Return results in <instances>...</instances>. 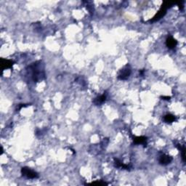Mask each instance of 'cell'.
I'll list each match as a JSON object with an SVG mask.
<instances>
[{
	"instance_id": "ba28073f",
	"label": "cell",
	"mask_w": 186,
	"mask_h": 186,
	"mask_svg": "<svg viewBox=\"0 0 186 186\" xmlns=\"http://www.w3.org/2000/svg\"><path fill=\"white\" fill-rule=\"evenodd\" d=\"M106 98H107L106 94H103V95H100V96L97 97V98H95V99H94V100L93 101V104L95 105V106H101L102 104H103V103L106 102Z\"/></svg>"
},
{
	"instance_id": "9a60e30c",
	"label": "cell",
	"mask_w": 186,
	"mask_h": 186,
	"mask_svg": "<svg viewBox=\"0 0 186 186\" xmlns=\"http://www.w3.org/2000/svg\"><path fill=\"white\" fill-rule=\"evenodd\" d=\"M161 98H162V100H170V97L169 96H162L161 97Z\"/></svg>"
},
{
	"instance_id": "9c48e42d",
	"label": "cell",
	"mask_w": 186,
	"mask_h": 186,
	"mask_svg": "<svg viewBox=\"0 0 186 186\" xmlns=\"http://www.w3.org/2000/svg\"><path fill=\"white\" fill-rule=\"evenodd\" d=\"M166 45L169 49H174L177 45V41L172 37H169L166 40Z\"/></svg>"
},
{
	"instance_id": "6da1fadb",
	"label": "cell",
	"mask_w": 186,
	"mask_h": 186,
	"mask_svg": "<svg viewBox=\"0 0 186 186\" xmlns=\"http://www.w3.org/2000/svg\"><path fill=\"white\" fill-rule=\"evenodd\" d=\"M44 64L39 60L31 64L27 68V71L30 74L31 79L34 82H40L45 79Z\"/></svg>"
},
{
	"instance_id": "8fae6325",
	"label": "cell",
	"mask_w": 186,
	"mask_h": 186,
	"mask_svg": "<svg viewBox=\"0 0 186 186\" xmlns=\"http://www.w3.org/2000/svg\"><path fill=\"white\" fill-rule=\"evenodd\" d=\"M164 121H165L166 123H167V124H171V123L176 121V117L174 115L169 113V114L165 115V116H164Z\"/></svg>"
},
{
	"instance_id": "7a4b0ae2",
	"label": "cell",
	"mask_w": 186,
	"mask_h": 186,
	"mask_svg": "<svg viewBox=\"0 0 186 186\" xmlns=\"http://www.w3.org/2000/svg\"><path fill=\"white\" fill-rule=\"evenodd\" d=\"M132 73V69L129 64L126 65L120 70L118 75V79L120 80H126L130 76Z\"/></svg>"
},
{
	"instance_id": "8992f818",
	"label": "cell",
	"mask_w": 186,
	"mask_h": 186,
	"mask_svg": "<svg viewBox=\"0 0 186 186\" xmlns=\"http://www.w3.org/2000/svg\"><path fill=\"white\" fill-rule=\"evenodd\" d=\"M148 138L145 136L140 137H133V142L136 145H143L144 146H146L147 145Z\"/></svg>"
},
{
	"instance_id": "7c38bea8",
	"label": "cell",
	"mask_w": 186,
	"mask_h": 186,
	"mask_svg": "<svg viewBox=\"0 0 186 186\" xmlns=\"http://www.w3.org/2000/svg\"><path fill=\"white\" fill-rule=\"evenodd\" d=\"M176 147L180 151L181 154H182V159L184 163L185 162V146H181L180 144L176 145Z\"/></svg>"
},
{
	"instance_id": "52a82bcc",
	"label": "cell",
	"mask_w": 186,
	"mask_h": 186,
	"mask_svg": "<svg viewBox=\"0 0 186 186\" xmlns=\"http://www.w3.org/2000/svg\"><path fill=\"white\" fill-rule=\"evenodd\" d=\"M13 63H14V62L12 61V60H6V59H4V58H1V70L4 71V70H5V69L11 68L12 67Z\"/></svg>"
},
{
	"instance_id": "5bb4252c",
	"label": "cell",
	"mask_w": 186,
	"mask_h": 186,
	"mask_svg": "<svg viewBox=\"0 0 186 186\" xmlns=\"http://www.w3.org/2000/svg\"><path fill=\"white\" fill-rule=\"evenodd\" d=\"M184 1H177V2H176V4H177L179 7V8H180V10L181 11L183 10L184 9Z\"/></svg>"
},
{
	"instance_id": "30bf717a",
	"label": "cell",
	"mask_w": 186,
	"mask_h": 186,
	"mask_svg": "<svg viewBox=\"0 0 186 186\" xmlns=\"http://www.w3.org/2000/svg\"><path fill=\"white\" fill-rule=\"evenodd\" d=\"M114 165L116 168H119V169H126V170H129V169H131V166L124 164L122 161L117 159H114Z\"/></svg>"
},
{
	"instance_id": "3957f363",
	"label": "cell",
	"mask_w": 186,
	"mask_h": 186,
	"mask_svg": "<svg viewBox=\"0 0 186 186\" xmlns=\"http://www.w3.org/2000/svg\"><path fill=\"white\" fill-rule=\"evenodd\" d=\"M21 174L27 179H37L39 177V174L37 172L26 167H23L21 169Z\"/></svg>"
},
{
	"instance_id": "4fadbf2b",
	"label": "cell",
	"mask_w": 186,
	"mask_h": 186,
	"mask_svg": "<svg viewBox=\"0 0 186 186\" xmlns=\"http://www.w3.org/2000/svg\"><path fill=\"white\" fill-rule=\"evenodd\" d=\"M108 183H106V182H103V181H96V182H92L91 185H107Z\"/></svg>"
},
{
	"instance_id": "277c9868",
	"label": "cell",
	"mask_w": 186,
	"mask_h": 186,
	"mask_svg": "<svg viewBox=\"0 0 186 186\" xmlns=\"http://www.w3.org/2000/svg\"><path fill=\"white\" fill-rule=\"evenodd\" d=\"M167 9L168 8L165 5H164V4H161V7L160 8V10L158 11V12L156 13L155 15H154V17L152 19L150 20L149 22L154 23V22H156V21H159V20L161 18H163L164 15H165L166 13H167Z\"/></svg>"
},
{
	"instance_id": "5b68a950",
	"label": "cell",
	"mask_w": 186,
	"mask_h": 186,
	"mask_svg": "<svg viewBox=\"0 0 186 186\" xmlns=\"http://www.w3.org/2000/svg\"><path fill=\"white\" fill-rule=\"evenodd\" d=\"M172 161V157L170 156L166 155V154H162L159 156V162L161 165H167V164H170Z\"/></svg>"
}]
</instances>
